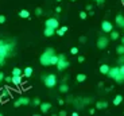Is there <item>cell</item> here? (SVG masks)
<instances>
[{
	"label": "cell",
	"instance_id": "cell-1",
	"mask_svg": "<svg viewBox=\"0 0 124 116\" xmlns=\"http://www.w3.org/2000/svg\"><path fill=\"white\" fill-rule=\"evenodd\" d=\"M53 54H55L54 53V49H51V47H49V49H46L45 50V53H42V55H40V58H39V62H40V65L42 66H49L50 65V57L53 55Z\"/></svg>",
	"mask_w": 124,
	"mask_h": 116
},
{
	"label": "cell",
	"instance_id": "cell-2",
	"mask_svg": "<svg viewBox=\"0 0 124 116\" xmlns=\"http://www.w3.org/2000/svg\"><path fill=\"white\" fill-rule=\"evenodd\" d=\"M42 80H43L45 85L47 88H53L57 84V76L55 74H47V76H42Z\"/></svg>",
	"mask_w": 124,
	"mask_h": 116
},
{
	"label": "cell",
	"instance_id": "cell-3",
	"mask_svg": "<svg viewBox=\"0 0 124 116\" xmlns=\"http://www.w3.org/2000/svg\"><path fill=\"white\" fill-rule=\"evenodd\" d=\"M57 65V68H58V70H65L66 68H69V62L66 61V58H65V55L63 54H59L58 55V62L55 63Z\"/></svg>",
	"mask_w": 124,
	"mask_h": 116
},
{
	"label": "cell",
	"instance_id": "cell-4",
	"mask_svg": "<svg viewBox=\"0 0 124 116\" xmlns=\"http://www.w3.org/2000/svg\"><path fill=\"white\" fill-rule=\"evenodd\" d=\"M108 42L109 39L104 35H99V39H97V47H99L100 50H104L107 46H108Z\"/></svg>",
	"mask_w": 124,
	"mask_h": 116
},
{
	"label": "cell",
	"instance_id": "cell-5",
	"mask_svg": "<svg viewBox=\"0 0 124 116\" xmlns=\"http://www.w3.org/2000/svg\"><path fill=\"white\" fill-rule=\"evenodd\" d=\"M45 27H51V28L55 30V28L59 27V23H58V20H57L55 18H49L46 22H45Z\"/></svg>",
	"mask_w": 124,
	"mask_h": 116
},
{
	"label": "cell",
	"instance_id": "cell-6",
	"mask_svg": "<svg viewBox=\"0 0 124 116\" xmlns=\"http://www.w3.org/2000/svg\"><path fill=\"white\" fill-rule=\"evenodd\" d=\"M101 30L104 32H111L112 30H113V24H112L109 20H102V23H101Z\"/></svg>",
	"mask_w": 124,
	"mask_h": 116
},
{
	"label": "cell",
	"instance_id": "cell-7",
	"mask_svg": "<svg viewBox=\"0 0 124 116\" xmlns=\"http://www.w3.org/2000/svg\"><path fill=\"white\" fill-rule=\"evenodd\" d=\"M119 73H120V70H119V66H115V68H109L107 76H108V77H111V78H115Z\"/></svg>",
	"mask_w": 124,
	"mask_h": 116
},
{
	"label": "cell",
	"instance_id": "cell-8",
	"mask_svg": "<svg viewBox=\"0 0 124 116\" xmlns=\"http://www.w3.org/2000/svg\"><path fill=\"white\" fill-rule=\"evenodd\" d=\"M39 107H40V112L42 113H47L50 111V108H51V104L50 103H40Z\"/></svg>",
	"mask_w": 124,
	"mask_h": 116
},
{
	"label": "cell",
	"instance_id": "cell-9",
	"mask_svg": "<svg viewBox=\"0 0 124 116\" xmlns=\"http://www.w3.org/2000/svg\"><path fill=\"white\" fill-rule=\"evenodd\" d=\"M116 26H119L120 28H124V16L121 14L116 15Z\"/></svg>",
	"mask_w": 124,
	"mask_h": 116
},
{
	"label": "cell",
	"instance_id": "cell-10",
	"mask_svg": "<svg viewBox=\"0 0 124 116\" xmlns=\"http://www.w3.org/2000/svg\"><path fill=\"white\" fill-rule=\"evenodd\" d=\"M8 54H9V51L6 49L4 43H3V45H0V58H1V60H4V58L8 55Z\"/></svg>",
	"mask_w": 124,
	"mask_h": 116
},
{
	"label": "cell",
	"instance_id": "cell-11",
	"mask_svg": "<svg viewBox=\"0 0 124 116\" xmlns=\"http://www.w3.org/2000/svg\"><path fill=\"white\" fill-rule=\"evenodd\" d=\"M43 34H45V37H53V35L55 34V30L51 28V27H45Z\"/></svg>",
	"mask_w": 124,
	"mask_h": 116
},
{
	"label": "cell",
	"instance_id": "cell-12",
	"mask_svg": "<svg viewBox=\"0 0 124 116\" xmlns=\"http://www.w3.org/2000/svg\"><path fill=\"white\" fill-rule=\"evenodd\" d=\"M32 73H34V69H32L31 66H27V68H24V70H23L24 77H31V76H32Z\"/></svg>",
	"mask_w": 124,
	"mask_h": 116
},
{
	"label": "cell",
	"instance_id": "cell-13",
	"mask_svg": "<svg viewBox=\"0 0 124 116\" xmlns=\"http://www.w3.org/2000/svg\"><path fill=\"white\" fill-rule=\"evenodd\" d=\"M107 107H108V103H107V101H97L96 103L97 109H105Z\"/></svg>",
	"mask_w": 124,
	"mask_h": 116
},
{
	"label": "cell",
	"instance_id": "cell-14",
	"mask_svg": "<svg viewBox=\"0 0 124 116\" xmlns=\"http://www.w3.org/2000/svg\"><path fill=\"white\" fill-rule=\"evenodd\" d=\"M12 82L14 85H20L22 84V76H12Z\"/></svg>",
	"mask_w": 124,
	"mask_h": 116
},
{
	"label": "cell",
	"instance_id": "cell-15",
	"mask_svg": "<svg viewBox=\"0 0 124 116\" xmlns=\"http://www.w3.org/2000/svg\"><path fill=\"white\" fill-rule=\"evenodd\" d=\"M99 70H100V73H101V74H107V73H108V70H109V66L107 65V63H102V65L99 68Z\"/></svg>",
	"mask_w": 124,
	"mask_h": 116
},
{
	"label": "cell",
	"instance_id": "cell-16",
	"mask_svg": "<svg viewBox=\"0 0 124 116\" xmlns=\"http://www.w3.org/2000/svg\"><path fill=\"white\" fill-rule=\"evenodd\" d=\"M59 92H61V93H68L69 92V86L66 85V82H62V84L59 85Z\"/></svg>",
	"mask_w": 124,
	"mask_h": 116
},
{
	"label": "cell",
	"instance_id": "cell-17",
	"mask_svg": "<svg viewBox=\"0 0 124 116\" xmlns=\"http://www.w3.org/2000/svg\"><path fill=\"white\" fill-rule=\"evenodd\" d=\"M19 16L23 19H28L30 18V12H28L27 9H22V11H19Z\"/></svg>",
	"mask_w": 124,
	"mask_h": 116
},
{
	"label": "cell",
	"instance_id": "cell-18",
	"mask_svg": "<svg viewBox=\"0 0 124 116\" xmlns=\"http://www.w3.org/2000/svg\"><path fill=\"white\" fill-rule=\"evenodd\" d=\"M123 103V96H120V94H117L115 99H113V105H120V104Z\"/></svg>",
	"mask_w": 124,
	"mask_h": 116
},
{
	"label": "cell",
	"instance_id": "cell-19",
	"mask_svg": "<svg viewBox=\"0 0 124 116\" xmlns=\"http://www.w3.org/2000/svg\"><path fill=\"white\" fill-rule=\"evenodd\" d=\"M19 103H20V105H28V104H30V99L28 97H20L19 99Z\"/></svg>",
	"mask_w": 124,
	"mask_h": 116
},
{
	"label": "cell",
	"instance_id": "cell-20",
	"mask_svg": "<svg viewBox=\"0 0 124 116\" xmlns=\"http://www.w3.org/2000/svg\"><path fill=\"white\" fill-rule=\"evenodd\" d=\"M113 80H115V81L117 82V84H123V82H124V76L119 73V74L116 76V77H115V78H113Z\"/></svg>",
	"mask_w": 124,
	"mask_h": 116
},
{
	"label": "cell",
	"instance_id": "cell-21",
	"mask_svg": "<svg viewBox=\"0 0 124 116\" xmlns=\"http://www.w3.org/2000/svg\"><path fill=\"white\" fill-rule=\"evenodd\" d=\"M109 34H111V39H112V41H116V39H119V37H120V34H119L117 31H113V30H112Z\"/></svg>",
	"mask_w": 124,
	"mask_h": 116
},
{
	"label": "cell",
	"instance_id": "cell-22",
	"mask_svg": "<svg viewBox=\"0 0 124 116\" xmlns=\"http://www.w3.org/2000/svg\"><path fill=\"white\" fill-rule=\"evenodd\" d=\"M76 80H77V82H84L85 80H86V76H85V74H82V73H80V74H77Z\"/></svg>",
	"mask_w": 124,
	"mask_h": 116
},
{
	"label": "cell",
	"instance_id": "cell-23",
	"mask_svg": "<svg viewBox=\"0 0 124 116\" xmlns=\"http://www.w3.org/2000/svg\"><path fill=\"white\" fill-rule=\"evenodd\" d=\"M50 65H55L57 62H58V55H55V54H53V55L50 57Z\"/></svg>",
	"mask_w": 124,
	"mask_h": 116
},
{
	"label": "cell",
	"instance_id": "cell-24",
	"mask_svg": "<svg viewBox=\"0 0 124 116\" xmlns=\"http://www.w3.org/2000/svg\"><path fill=\"white\" fill-rule=\"evenodd\" d=\"M116 53H117L119 55L124 54V45H120V46H117V47H116Z\"/></svg>",
	"mask_w": 124,
	"mask_h": 116
},
{
	"label": "cell",
	"instance_id": "cell-25",
	"mask_svg": "<svg viewBox=\"0 0 124 116\" xmlns=\"http://www.w3.org/2000/svg\"><path fill=\"white\" fill-rule=\"evenodd\" d=\"M12 76H22V69H19V68H14V69H12Z\"/></svg>",
	"mask_w": 124,
	"mask_h": 116
},
{
	"label": "cell",
	"instance_id": "cell-26",
	"mask_svg": "<svg viewBox=\"0 0 124 116\" xmlns=\"http://www.w3.org/2000/svg\"><path fill=\"white\" fill-rule=\"evenodd\" d=\"M42 14H43V9H42V8H39V7H38V8L35 9V15H37V16H40V15H42Z\"/></svg>",
	"mask_w": 124,
	"mask_h": 116
},
{
	"label": "cell",
	"instance_id": "cell-27",
	"mask_svg": "<svg viewBox=\"0 0 124 116\" xmlns=\"http://www.w3.org/2000/svg\"><path fill=\"white\" fill-rule=\"evenodd\" d=\"M55 34L58 35V37H63V34H65V32L62 31L61 28H55Z\"/></svg>",
	"mask_w": 124,
	"mask_h": 116
},
{
	"label": "cell",
	"instance_id": "cell-28",
	"mask_svg": "<svg viewBox=\"0 0 124 116\" xmlns=\"http://www.w3.org/2000/svg\"><path fill=\"white\" fill-rule=\"evenodd\" d=\"M80 18H81V19H86V18H88L86 11H81V12H80Z\"/></svg>",
	"mask_w": 124,
	"mask_h": 116
},
{
	"label": "cell",
	"instance_id": "cell-29",
	"mask_svg": "<svg viewBox=\"0 0 124 116\" xmlns=\"http://www.w3.org/2000/svg\"><path fill=\"white\" fill-rule=\"evenodd\" d=\"M70 53L74 54V55H76V54H78V47H71V49H70Z\"/></svg>",
	"mask_w": 124,
	"mask_h": 116
},
{
	"label": "cell",
	"instance_id": "cell-30",
	"mask_svg": "<svg viewBox=\"0 0 124 116\" xmlns=\"http://www.w3.org/2000/svg\"><path fill=\"white\" fill-rule=\"evenodd\" d=\"M4 81H6V82H11V81H12V76H8V77H4Z\"/></svg>",
	"mask_w": 124,
	"mask_h": 116
},
{
	"label": "cell",
	"instance_id": "cell-31",
	"mask_svg": "<svg viewBox=\"0 0 124 116\" xmlns=\"http://www.w3.org/2000/svg\"><path fill=\"white\" fill-rule=\"evenodd\" d=\"M80 42H81V43H85V42H86V37H85V35L80 37Z\"/></svg>",
	"mask_w": 124,
	"mask_h": 116
},
{
	"label": "cell",
	"instance_id": "cell-32",
	"mask_svg": "<svg viewBox=\"0 0 124 116\" xmlns=\"http://www.w3.org/2000/svg\"><path fill=\"white\" fill-rule=\"evenodd\" d=\"M4 22H6V16H4V15H0V24H3Z\"/></svg>",
	"mask_w": 124,
	"mask_h": 116
},
{
	"label": "cell",
	"instance_id": "cell-33",
	"mask_svg": "<svg viewBox=\"0 0 124 116\" xmlns=\"http://www.w3.org/2000/svg\"><path fill=\"white\" fill-rule=\"evenodd\" d=\"M84 61H85V57H84V55H80V57H78V62H80V63H82Z\"/></svg>",
	"mask_w": 124,
	"mask_h": 116
},
{
	"label": "cell",
	"instance_id": "cell-34",
	"mask_svg": "<svg viewBox=\"0 0 124 116\" xmlns=\"http://www.w3.org/2000/svg\"><path fill=\"white\" fill-rule=\"evenodd\" d=\"M32 103H34V105H39L40 100H39V99H34V101H32Z\"/></svg>",
	"mask_w": 124,
	"mask_h": 116
},
{
	"label": "cell",
	"instance_id": "cell-35",
	"mask_svg": "<svg viewBox=\"0 0 124 116\" xmlns=\"http://www.w3.org/2000/svg\"><path fill=\"white\" fill-rule=\"evenodd\" d=\"M119 63H124V54L120 55V58H119Z\"/></svg>",
	"mask_w": 124,
	"mask_h": 116
},
{
	"label": "cell",
	"instance_id": "cell-36",
	"mask_svg": "<svg viewBox=\"0 0 124 116\" xmlns=\"http://www.w3.org/2000/svg\"><path fill=\"white\" fill-rule=\"evenodd\" d=\"M14 107H15V108L20 107V103H19V100H18V101H15V103H14Z\"/></svg>",
	"mask_w": 124,
	"mask_h": 116
},
{
	"label": "cell",
	"instance_id": "cell-37",
	"mask_svg": "<svg viewBox=\"0 0 124 116\" xmlns=\"http://www.w3.org/2000/svg\"><path fill=\"white\" fill-rule=\"evenodd\" d=\"M61 30H62L63 32H66V31H68V26H62V27H61Z\"/></svg>",
	"mask_w": 124,
	"mask_h": 116
},
{
	"label": "cell",
	"instance_id": "cell-38",
	"mask_svg": "<svg viewBox=\"0 0 124 116\" xmlns=\"http://www.w3.org/2000/svg\"><path fill=\"white\" fill-rule=\"evenodd\" d=\"M105 0H96V3L99 4V6H102V3H104Z\"/></svg>",
	"mask_w": 124,
	"mask_h": 116
},
{
	"label": "cell",
	"instance_id": "cell-39",
	"mask_svg": "<svg viewBox=\"0 0 124 116\" xmlns=\"http://www.w3.org/2000/svg\"><path fill=\"white\" fill-rule=\"evenodd\" d=\"M58 104H59V105H63V104H65V100H62V99H59V100H58Z\"/></svg>",
	"mask_w": 124,
	"mask_h": 116
},
{
	"label": "cell",
	"instance_id": "cell-40",
	"mask_svg": "<svg viewBox=\"0 0 124 116\" xmlns=\"http://www.w3.org/2000/svg\"><path fill=\"white\" fill-rule=\"evenodd\" d=\"M89 115H94V108H90L89 109Z\"/></svg>",
	"mask_w": 124,
	"mask_h": 116
},
{
	"label": "cell",
	"instance_id": "cell-41",
	"mask_svg": "<svg viewBox=\"0 0 124 116\" xmlns=\"http://www.w3.org/2000/svg\"><path fill=\"white\" fill-rule=\"evenodd\" d=\"M92 9V4H86V11H90Z\"/></svg>",
	"mask_w": 124,
	"mask_h": 116
},
{
	"label": "cell",
	"instance_id": "cell-42",
	"mask_svg": "<svg viewBox=\"0 0 124 116\" xmlns=\"http://www.w3.org/2000/svg\"><path fill=\"white\" fill-rule=\"evenodd\" d=\"M55 11H57V12H61V11H62V8H61V7H55Z\"/></svg>",
	"mask_w": 124,
	"mask_h": 116
},
{
	"label": "cell",
	"instance_id": "cell-43",
	"mask_svg": "<svg viewBox=\"0 0 124 116\" xmlns=\"http://www.w3.org/2000/svg\"><path fill=\"white\" fill-rule=\"evenodd\" d=\"M59 115H61V116H66V111H61V112H59Z\"/></svg>",
	"mask_w": 124,
	"mask_h": 116
},
{
	"label": "cell",
	"instance_id": "cell-44",
	"mask_svg": "<svg viewBox=\"0 0 124 116\" xmlns=\"http://www.w3.org/2000/svg\"><path fill=\"white\" fill-rule=\"evenodd\" d=\"M3 78H4V74H3V73H0V82L3 81Z\"/></svg>",
	"mask_w": 124,
	"mask_h": 116
},
{
	"label": "cell",
	"instance_id": "cell-45",
	"mask_svg": "<svg viewBox=\"0 0 124 116\" xmlns=\"http://www.w3.org/2000/svg\"><path fill=\"white\" fill-rule=\"evenodd\" d=\"M4 63V60H1V58H0V65H3Z\"/></svg>",
	"mask_w": 124,
	"mask_h": 116
},
{
	"label": "cell",
	"instance_id": "cell-46",
	"mask_svg": "<svg viewBox=\"0 0 124 116\" xmlns=\"http://www.w3.org/2000/svg\"><path fill=\"white\" fill-rule=\"evenodd\" d=\"M121 45H124V37L121 38Z\"/></svg>",
	"mask_w": 124,
	"mask_h": 116
},
{
	"label": "cell",
	"instance_id": "cell-47",
	"mask_svg": "<svg viewBox=\"0 0 124 116\" xmlns=\"http://www.w3.org/2000/svg\"><path fill=\"white\" fill-rule=\"evenodd\" d=\"M4 43V41H3V39H0V45H3Z\"/></svg>",
	"mask_w": 124,
	"mask_h": 116
},
{
	"label": "cell",
	"instance_id": "cell-48",
	"mask_svg": "<svg viewBox=\"0 0 124 116\" xmlns=\"http://www.w3.org/2000/svg\"><path fill=\"white\" fill-rule=\"evenodd\" d=\"M70 1H77V0H70Z\"/></svg>",
	"mask_w": 124,
	"mask_h": 116
},
{
	"label": "cell",
	"instance_id": "cell-49",
	"mask_svg": "<svg viewBox=\"0 0 124 116\" xmlns=\"http://www.w3.org/2000/svg\"><path fill=\"white\" fill-rule=\"evenodd\" d=\"M121 1H123V4H124V0H121Z\"/></svg>",
	"mask_w": 124,
	"mask_h": 116
},
{
	"label": "cell",
	"instance_id": "cell-50",
	"mask_svg": "<svg viewBox=\"0 0 124 116\" xmlns=\"http://www.w3.org/2000/svg\"><path fill=\"white\" fill-rule=\"evenodd\" d=\"M57 1H61V0H57Z\"/></svg>",
	"mask_w": 124,
	"mask_h": 116
},
{
	"label": "cell",
	"instance_id": "cell-51",
	"mask_svg": "<svg viewBox=\"0 0 124 116\" xmlns=\"http://www.w3.org/2000/svg\"><path fill=\"white\" fill-rule=\"evenodd\" d=\"M0 116H1V113H0Z\"/></svg>",
	"mask_w": 124,
	"mask_h": 116
},
{
	"label": "cell",
	"instance_id": "cell-52",
	"mask_svg": "<svg viewBox=\"0 0 124 116\" xmlns=\"http://www.w3.org/2000/svg\"><path fill=\"white\" fill-rule=\"evenodd\" d=\"M94 1H96V0H94Z\"/></svg>",
	"mask_w": 124,
	"mask_h": 116
}]
</instances>
